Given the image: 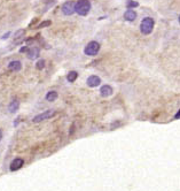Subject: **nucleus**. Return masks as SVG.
<instances>
[{
  "mask_svg": "<svg viewBox=\"0 0 180 191\" xmlns=\"http://www.w3.org/2000/svg\"><path fill=\"white\" fill-rule=\"evenodd\" d=\"M90 9H91L90 0H78L75 4V12L82 16L87 15Z\"/></svg>",
  "mask_w": 180,
  "mask_h": 191,
  "instance_id": "f257e3e1",
  "label": "nucleus"
},
{
  "mask_svg": "<svg viewBox=\"0 0 180 191\" xmlns=\"http://www.w3.org/2000/svg\"><path fill=\"white\" fill-rule=\"evenodd\" d=\"M154 24L155 21L154 19L151 17H146L141 21V24H140V30L143 35H149L151 34V31L154 29Z\"/></svg>",
  "mask_w": 180,
  "mask_h": 191,
  "instance_id": "f03ea898",
  "label": "nucleus"
},
{
  "mask_svg": "<svg viewBox=\"0 0 180 191\" xmlns=\"http://www.w3.org/2000/svg\"><path fill=\"white\" fill-rule=\"evenodd\" d=\"M99 51H100V44L98 42H90L85 46V50H84V53L88 55V57H94V55H97L99 53Z\"/></svg>",
  "mask_w": 180,
  "mask_h": 191,
  "instance_id": "7ed1b4c3",
  "label": "nucleus"
},
{
  "mask_svg": "<svg viewBox=\"0 0 180 191\" xmlns=\"http://www.w3.org/2000/svg\"><path fill=\"white\" fill-rule=\"evenodd\" d=\"M55 115V111L54 109H48V111L44 112V113H41L39 115H36L34 119H32V122H41V121H44V120H47V119H51L52 116Z\"/></svg>",
  "mask_w": 180,
  "mask_h": 191,
  "instance_id": "20e7f679",
  "label": "nucleus"
},
{
  "mask_svg": "<svg viewBox=\"0 0 180 191\" xmlns=\"http://www.w3.org/2000/svg\"><path fill=\"white\" fill-rule=\"evenodd\" d=\"M62 12H63L64 15H72L74 12H75V2L74 1H67L64 2L62 6Z\"/></svg>",
  "mask_w": 180,
  "mask_h": 191,
  "instance_id": "39448f33",
  "label": "nucleus"
},
{
  "mask_svg": "<svg viewBox=\"0 0 180 191\" xmlns=\"http://www.w3.org/2000/svg\"><path fill=\"white\" fill-rule=\"evenodd\" d=\"M23 165H24V160H23L22 158H15L14 160L11 161V166H9V169H11V172H16L20 168H22Z\"/></svg>",
  "mask_w": 180,
  "mask_h": 191,
  "instance_id": "423d86ee",
  "label": "nucleus"
},
{
  "mask_svg": "<svg viewBox=\"0 0 180 191\" xmlns=\"http://www.w3.org/2000/svg\"><path fill=\"white\" fill-rule=\"evenodd\" d=\"M100 83H101L100 77L95 76V75H92V76H90L86 80V84L88 85L90 88H97V86L100 85Z\"/></svg>",
  "mask_w": 180,
  "mask_h": 191,
  "instance_id": "0eeeda50",
  "label": "nucleus"
},
{
  "mask_svg": "<svg viewBox=\"0 0 180 191\" xmlns=\"http://www.w3.org/2000/svg\"><path fill=\"white\" fill-rule=\"evenodd\" d=\"M39 53H40V50L38 47H32V49H28L26 51V55L30 60H34L39 57Z\"/></svg>",
  "mask_w": 180,
  "mask_h": 191,
  "instance_id": "6e6552de",
  "label": "nucleus"
},
{
  "mask_svg": "<svg viewBox=\"0 0 180 191\" xmlns=\"http://www.w3.org/2000/svg\"><path fill=\"white\" fill-rule=\"evenodd\" d=\"M100 95L101 97H109V96L113 95V88L110 85H102L100 89Z\"/></svg>",
  "mask_w": 180,
  "mask_h": 191,
  "instance_id": "1a4fd4ad",
  "label": "nucleus"
},
{
  "mask_svg": "<svg viewBox=\"0 0 180 191\" xmlns=\"http://www.w3.org/2000/svg\"><path fill=\"white\" fill-rule=\"evenodd\" d=\"M8 69L11 70V72H19L22 69V63L19 61V60H14V61H11L9 65H8Z\"/></svg>",
  "mask_w": 180,
  "mask_h": 191,
  "instance_id": "9d476101",
  "label": "nucleus"
},
{
  "mask_svg": "<svg viewBox=\"0 0 180 191\" xmlns=\"http://www.w3.org/2000/svg\"><path fill=\"white\" fill-rule=\"evenodd\" d=\"M124 19L126 20V21L132 22V21H134L137 19V13L133 9H128V11L124 13Z\"/></svg>",
  "mask_w": 180,
  "mask_h": 191,
  "instance_id": "9b49d317",
  "label": "nucleus"
},
{
  "mask_svg": "<svg viewBox=\"0 0 180 191\" xmlns=\"http://www.w3.org/2000/svg\"><path fill=\"white\" fill-rule=\"evenodd\" d=\"M19 107H20V101L17 99H13L9 103V106H8V109L11 113H16L19 111Z\"/></svg>",
  "mask_w": 180,
  "mask_h": 191,
  "instance_id": "f8f14e48",
  "label": "nucleus"
},
{
  "mask_svg": "<svg viewBox=\"0 0 180 191\" xmlns=\"http://www.w3.org/2000/svg\"><path fill=\"white\" fill-rule=\"evenodd\" d=\"M57 98V92L56 91H49L46 95V100L47 101H55V99Z\"/></svg>",
  "mask_w": 180,
  "mask_h": 191,
  "instance_id": "ddd939ff",
  "label": "nucleus"
},
{
  "mask_svg": "<svg viewBox=\"0 0 180 191\" xmlns=\"http://www.w3.org/2000/svg\"><path fill=\"white\" fill-rule=\"evenodd\" d=\"M77 77H78V73L74 70V72H70V73L67 75V80H68V82L72 83V82H75V81L77 80Z\"/></svg>",
  "mask_w": 180,
  "mask_h": 191,
  "instance_id": "4468645a",
  "label": "nucleus"
},
{
  "mask_svg": "<svg viewBox=\"0 0 180 191\" xmlns=\"http://www.w3.org/2000/svg\"><path fill=\"white\" fill-rule=\"evenodd\" d=\"M138 6H139V4L137 1H133V0H128V2H126V7L128 9H132V8L138 7Z\"/></svg>",
  "mask_w": 180,
  "mask_h": 191,
  "instance_id": "2eb2a0df",
  "label": "nucleus"
},
{
  "mask_svg": "<svg viewBox=\"0 0 180 191\" xmlns=\"http://www.w3.org/2000/svg\"><path fill=\"white\" fill-rule=\"evenodd\" d=\"M36 68L38 69V70H41V69L45 68V60H39V61L37 62V65H36Z\"/></svg>",
  "mask_w": 180,
  "mask_h": 191,
  "instance_id": "dca6fc26",
  "label": "nucleus"
},
{
  "mask_svg": "<svg viewBox=\"0 0 180 191\" xmlns=\"http://www.w3.org/2000/svg\"><path fill=\"white\" fill-rule=\"evenodd\" d=\"M25 34V31L24 30H20V31H17L15 34V36H14V38H15V40H17L19 38H21V36H23V35Z\"/></svg>",
  "mask_w": 180,
  "mask_h": 191,
  "instance_id": "f3484780",
  "label": "nucleus"
},
{
  "mask_svg": "<svg viewBox=\"0 0 180 191\" xmlns=\"http://www.w3.org/2000/svg\"><path fill=\"white\" fill-rule=\"evenodd\" d=\"M49 24H51V21H44L43 23H40V24H39V27H38V28L47 27V26H49Z\"/></svg>",
  "mask_w": 180,
  "mask_h": 191,
  "instance_id": "a211bd4d",
  "label": "nucleus"
},
{
  "mask_svg": "<svg viewBox=\"0 0 180 191\" xmlns=\"http://www.w3.org/2000/svg\"><path fill=\"white\" fill-rule=\"evenodd\" d=\"M8 36H11V32H7V34H5L4 36H2V39H7Z\"/></svg>",
  "mask_w": 180,
  "mask_h": 191,
  "instance_id": "6ab92c4d",
  "label": "nucleus"
},
{
  "mask_svg": "<svg viewBox=\"0 0 180 191\" xmlns=\"http://www.w3.org/2000/svg\"><path fill=\"white\" fill-rule=\"evenodd\" d=\"M26 51H28V46H25V47L21 49V52H26Z\"/></svg>",
  "mask_w": 180,
  "mask_h": 191,
  "instance_id": "aec40b11",
  "label": "nucleus"
},
{
  "mask_svg": "<svg viewBox=\"0 0 180 191\" xmlns=\"http://www.w3.org/2000/svg\"><path fill=\"white\" fill-rule=\"evenodd\" d=\"M1 139H2V131L0 130V141H1Z\"/></svg>",
  "mask_w": 180,
  "mask_h": 191,
  "instance_id": "412c9836",
  "label": "nucleus"
},
{
  "mask_svg": "<svg viewBox=\"0 0 180 191\" xmlns=\"http://www.w3.org/2000/svg\"><path fill=\"white\" fill-rule=\"evenodd\" d=\"M176 119H179V111L177 112V114H176Z\"/></svg>",
  "mask_w": 180,
  "mask_h": 191,
  "instance_id": "4be33fe9",
  "label": "nucleus"
}]
</instances>
